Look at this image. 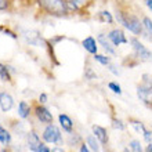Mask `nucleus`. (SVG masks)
Instances as JSON below:
<instances>
[{"mask_svg": "<svg viewBox=\"0 0 152 152\" xmlns=\"http://www.w3.org/2000/svg\"><path fill=\"white\" fill-rule=\"evenodd\" d=\"M35 113H36V118L42 122V123H47V124L53 123V115L47 108L37 105L36 109H35Z\"/></svg>", "mask_w": 152, "mask_h": 152, "instance_id": "9b49d317", "label": "nucleus"}, {"mask_svg": "<svg viewBox=\"0 0 152 152\" xmlns=\"http://www.w3.org/2000/svg\"><path fill=\"white\" fill-rule=\"evenodd\" d=\"M26 141H28V148L32 152H37L40 149V147L43 145V142L40 141V137L36 134V132H29L28 137H26Z\"/></svg>", "mask_w": 152, "mask_h": 152, "instance_id": "9d476101", "label": "nucleus"}, {"mask_svg": "<svg viewBox=\"0 0 152 152\" xmlns=\"http://www.w3.org/2000/svg\"><path fill=\"white\" fill-rule=\"evenodd\" d=\"M141 21H142V29H144L142 36L152 42V20L148 15H144Z\"/></svg>", "mask_w": 152, "mask_h": 152, "instance_id": "2eb2a0df", "label": "nucleus"}, {"mask_svg": "<svg viewBox=\"0 0 152 152\" xmlns=\"http://www.w3.org/2000/svg\"><path fill=\"white\" fill-rule=\"evenodd\" d=\"M141 84L145 87H152V75L149 73H144L141 76Z\"/></svg>", "mask_w": 152, "mask_h": 152, "instance_id": "a878e982", "label": "nucleus"}, {"mask_svg": "<svg viewBox=\"0 0 152 152\" xmlns=\"http://www.w3.org/2000/svg\"><path fill=\"white\" fill-rule=\"evenodd\" d=\"M108 88L113 93V94H118V96H120V94L123 93V91H122V86H120L118 82H109V83H108Z\"/></svg>", "mask_w": 152, "mask_h": 152, "instance_id": "b1692460", "label": "nucleus"}, {"mask_svg": "<svg viewBox=\"0 0 152 152\" xmlns=\"http://www.w3.org/2000/svg\"><path fill=\"white\" fill-rule=\"evenodd\" d=\"M3 31H4V28L3 26H0V32H3Z\"/></svg>", "mask_w": 152, "mask_h": 152, "instance_id": "ea45409f", "label": "nucleus"}, {"mask_svg": "<svg viewBox=\"0 0 152 152\" xmlns=\"http://www.w3.org/2000/svg\"><path fill=\"white\" fill-rule=\"evenodd\" d=\"M91 130H93V134L97 137V140L100 141L101 144H102V145H107V144H108V141H109L108 133H107V130H105L102 126H98V124H93Z\"/></svg>", "mask_w": 152, "mask_h": 152, "instance_id": "f8f14e48", "label": "nucleus"}, {"mask_svg": "<svg viewBox=\"0 0 152 152\" xmlns=\"http://www.w3.org/2000/svg\"><path fill=\"white\" fill-rule=\"evenodd\" d=\"M79 152H91V151H90V148L87 147V144H82L79 148Z\"/></svg>", "mask_w": 152, "mask_h": 152, "instance_id": "473e14b6", "label": "nucleus"}, {"mask_svg": "<svg viewBox=\"0 0 152 152\" xmlns=\"http://www.w3.org/2000/svg\"><path fill=\"white\" fill-rule=\"evenodd\" d=\"M73 1H76V3H77V4H80V6L83 7V6H84V4H86V3H87L88 0H73Z\"/></svg>", "mask_w": 152, "mask_h": 152, "instance_id": "e433bc0d", "label": "nucleus"}, {"mask_svg": "<svg viewBox=\"0 0 152 152\" xmlns=\"http://www.w3.org/2000/svg\"><path fill=\"white\" fill-rule=\"evenodd\" d=\"M124 152H132V151H129V149H124Z\"/></svg>", "mask_w": 152, "mask_h": 152, "instance_id": "a19ab883", "label": "nucleus"}, {"mask_svg": "<svg viewBox=\"0 0 152 152\" xmlns=\"http://www.w3.org/2000/svg\"><path fill=\"white\" fill-rule=\"evenodd\" d=\"M84 76H86V79H88V80L97 79V73L94 72L90 66H87V68H86V71H84Z\"/></svg>", "mask_w": 152, "mask_h": 152, "instance_id": "bb28decb", "label": "nucleus"}, {"mask_svg": "<svg viewBox=\"0 0 152 152\" xmlns=\"http://www.w3.org/2000/svg\"><path fill=\"white\" fill-rule=\"evenodd\" d=\"M137 97L144 105L152 109V87H145L142 84L137 86Z\"/></svg>", "mask_w": 152, "mask_h": 152, "instance_id": "423d86ee", "label": "nucleus"}, {"mask_svg": "<svg viewBox=\"0 0 152 152\" xmlns=\"http://www.w3.org/2000/svg\"><path fill=\"white\" fill-rule=\"evenodd\" d=\"M107 68H108V71H109V72H111V73H113V75H115V76H119V75H120V71H119V69H118V68H116V66L112 64V62H111V64H109L108 66H107Z\"/></svg>", "mask_w": 152, "mask_h": 152, "instance_id": "c85d7f7f", "label": "nucleus"}, {"mask_svg": "<svg viewBox=\"0 0 152 152\" xmlns=\"http://www.w3.org/2000/svg\"><path fill=\"white\" fill-rule=\"evenodd\" d=\"M8 6H10V0H0V11L7 10Z\"/></svg>", "mask_w": 152, "mask_h": 152, "instance_id": "7c9ffc66", "label": "nucleus"}, {"mask_svg": "<svg viewBox=\"0 0 152 152\" xmlns=\"http://www.w3.org/2000/svg\"><path fill=\"white\" fill-rule=\"evenodd\" d=\"M116 21L119 22L124 29L132 32L134 36H142L144 29H142V21L133 12L123 10V8H116Z\"/></svg>", "mask_w": 152, "mask_h": 152, "instance_id": "f257e3e1", "label": "nucleus"}, {"mask_svg": "<svg viewBox=\"0 0 152 152\" xmlns=\"http://www.w3.org/2000/svg\"><path fill=\"white\" fill-rule=\"evenodd\" d=\"M43 140L46 142H50V144H57V145H61L62 144V134H61L60 129L57 127L56 124H47V127L43 130Z\"/></svg>", "mask_w": 152, "mask_h": 152, "instance_id": "20e7f679", "label": "nucleus"}, {"mask_svg": "<svg viewBox=\"0 0 152 152\" xmlns=\"http://www.w3.org/2000/svg\"><path fill=\"white\" fill-rule=\"evenodd\" d=\"M112 127L115 130H119V132H123L124 129H126V123H123L120 119L118 118H112Z\"/></svg>", "mask_w": 152, "mask_h": 152, "instance_id": "393cba45", "label": "nucleus"}, {"mask_svg": "<svg viewBox=\"0 0 152 152\" xmlns=\"http://www.w3.org/2000/svg\"><path fill=\"white\" fill-rule=\"evenodd\" d=\"M51 152H65L64 149L61 148V147H56V148H53L51 149Z\"/></svg>", "mask_w": 152, "mask_h": 152, "instance_id": "4c0bfd02", "label": "nucleus"}, {"mask_svg": "<svg viewBox=\"0 0 152 152\" xmlns=\"http://www.w3.org/2000/svg\"><path fill=\"white\" fill-rule=\"evenodd\" d=\"M129 42L132 44L133 54H134V57L140 62H152V51L147 46H144V44L141 43L138 37L133 36V37H130Z\"/></svg>", "mask_w": 152, "mask_h": 152, "instance_id": "7ed1b4c3", "label": "nucleus"}, {"mask_svg": "<svg viewBox=\"0 0 152 152\" xmlns=\"http://www.w3.org/2000/svg\"><path fill=\"white\" fill-rule=\"evenodd\" d=\"M86 144H87V147L90 148L91 152H100V144L101 142L97 140V137L94 136V134L87 136V138H86Z\"/></svg>", "mask_w": 152, "mask_h": 152, "instance_id": "dca6fc26", "label": "nucleus"}, {"mask_svg": "<svg viewBox=\"0 0 152 152\" xmlns=\"http://www.w3.org/2000/svg\"><path fill=\"white\" fill-rule=\"evenodd\" d=\"M98 20H100L101 22L107 24V25H112L113 21H115V18H113V15L108 11V10H102V11L98 12Z\"/></svg>", "mask_w": 152, "mask_h": 152, "instance_id": "f3484780", "label": "nucleus"}, {"mask_svg": "<svg viewBox=\"0 0 152 152\" xmlns=\"http://www.w3.org/2000/svg\"><path fill=\"white\" fill-rule=\"evenodd\" d=\"M29 113H31V107L25 101H21L20 105H18V115L22 119H26V118H29Z\"/></svg>", "mask_w": 152, "mask_h": 152, "instance_id": "6ab92c4d", "label": "nucleus"}, {"mask_svg": "<svg viewBox=\"0 0 152 152\" xmlns=\"http://www.w3.org/2000/svg\"><path fill=\"white\" fill-rule=\"evenodd\" d=\"M12 105H14V100H12V97L10 94L6 91L0 93V108H1V111L8 112L12 108Z\"/></svg>", "mask_w": 152, "mask_h": 152, "instance_id": "ddd939ff", "label": "nucleus"}, {"mask_svg": "<svg viewBox=\"0 0 152 152\" xmlns=\"http://www.w3.org/2000/svg\"><path fill=\"white\" fill-rule=\"evenodd\" d=\"M93 60L96 61V62H98L100 65H102V66H108L109 64H111V58H109L108 56H104V54H94L93 56Z\"/></svg>", "mask_w": 152, "mask_h": 152, "instance_id": "412c9836", "label": "nucleus"}, {"mask_svg": "<svg viewBox=\"0 0 152 152\" xmlns=\"http://www.w3.org/2000/svg\"><path fill=\"white\" fill-rule=\"evenodd\" d=\"M107 36H108V39L111 40V43H112L115 47H119L120 44L129 43V39L126 37V35H124L123 29H120V28L111 29V31L107 33Z\"/></svg>", "mask_w": 152, "mask_h": 152, "instance_id": "39448f33", "label": "nucleus"}, {"mask_svg": "<svg viewBox=\"0 0 152 152\" xmlns=\"http://www.w3.org/2000/svg\"><path fill=\"white\" fill-rule=\"evenodd\" d=\"M129 148L132 152H144V148H142V145L138 140H132L129 142Z\"/></svg>", "mask_w": 152, "mask_h": 152, "instance_id": "5701e85b", "label": "nucleus"}, {"mask_svg": "<svg viewBox=\"0 0 152 152\" xmlns=\"http://www.w3.org/2000/svg\"><path fill=\"white\" fill-rule=\"evenodd\" d=\"M3 33H4V35H7V36H10V37H12V39H17V37H18L15 33L12 32V31H10V29H7V28H4Z\"/></svg>", "mask_w": 152, "mask_h": 152, "instance_id": "2f4dec72", "label": "nucleus"}, {"mask_svg": "<svg viewBox=\"0 0 152 152\" xmlns=\"http://www.w3.org/2000/svg\"><path fill=\"white\" fill-rule=\"evenodd\" d=\"M39 101L42 102V104H44V102L47 101V94H46V93H42V94L39 96Z\"/></svg>", "mask_w": 152, "mask_h": 152, "instance_id": "72a5a7b5", "label": "nucleus"}, {"mask_svg": "<svg viewBox=\"0 0 152 152\" xmlns=\"http://www.w3.org/2000/svg\"><path fill=\"white\" fill-rule=\"evenodd\" d=\"M58 120H60V124H61V127H62L64 132H66L68 134L73 132V122H72V119H71L68 115L61 113V115L58 116Z\"/></svg>", "mask_w": 152, "mask_h": 152, "instance_id": "4468645a", "label": "nucleus"}, {"mask_svg": "<svg viewBox=\"0 0 152 152\" xmlns=\"http://www.w3.org/2000/svg\"><path fill=\"white\" fill-rule=\"evenodd\" d=\"M37 3L50 15L64 17L69 12L65 0H37Z\"/></svg>", "mask_w": 152, "mask_h": 152, "instance_id": "f03ea898", "label": "nucleus"}, {"mask_svg": "<svg viewBox=\"0 0 152 152\" xmlns=\"http://www.w3.org/2000/svg\"><path fill=\"white\" fill-rule=\"evenodd\" d=\"M129 123H130V126H132V127L134 129L138 134H144V133L147 132V129H145L144 123H142V122H140V120L130 118V119H129Z\"/></svg>", "mask_w": 152, "mask_h": 152, "instance_id": "a211bd4d", "label": "nucleus"}, {"mask_svg": "<svg viewBox=\"0 0 152 152\" xmlns=\"http://www.w3.org/2000/svg\"><path fill=\"white\" fill-rule=\"evenodd\" d=\"M37 152H51V151H50V149H48L47 148V147H46V145H42V147H40V149H39V151H37Z\"/></svg>", "mask_w": 152, "mask_h": 152, "instance_id": "c9c22d12", "label": "nucleus"}, {"mask_svg": "<svg viewBox=\"0 0 152 152\" xmlns=\"http://www.w3.org/2000/svg\"><path fill=\"white\" fill-rule=\"evenodd\" d=\"M82 46H83L84 50H86L88 54H91V56H94V54L98 53V42H97V39L94 36L84 37L83 42H82Z\"/></svg>", "mask_w": 152, "mask_h": 152, "instance_id": "1a4fd4ad", "label": "nucleus"}, {"mask_svg": "<svg viewBox=\"0 0 152 152\" xmlns=\"http://www.w3.org/2000/svg\"><path fill=\"white\" fill-rule=\"evenodd\" d=\"M97 42H98L101 47L104 48V51L107 54H109V56H115L116 54V47L111 43V40L108 39V36L105 33H98L97 35Z\"/></svg>", "mask_w": 152, "mask_h": 152, "instance_id": "0eeeda50", "label": "nucleus"}, {"mask_svg": "<svg viewBox=\"0 0 152 152\" xmlns=\"http://www.w3.org/2000/svg\"><path fill=\"white\" fill-rule=\"evenodd\" d=\"M22 37L25 39L26 43H29L31 46H40L42 44V36L39 35L37 31H28V29H22Z\"/></svg>", "mask_w": 152, "mask_h": 152, "instance_id": "6e6552de", "label": "nucleus"}, {"mask_svg": "<svg viewBox=\"0 0 152 152\" xmlns=\"http://www.w3.org/2000/svg\"><path fill=\"white\" fill-rule=\"evenodd\" d=\"M0 142L3 145H8L11 142V136H10V133H8L6 129L1 127V126H0Z\"/></svg>", "mask_w": 152, "mask_h": 152, "instance_id": "4be33fe9", "label": "nucleus"}, {"mask_svg": "<svg viewBox=\"0 0 152 152\" xmlns=\"http://www.w3.org/2000/svg\"><path fill=\"white\" fill-rule=\"evenodd\" d=\"M10 66L7 65H4L0 62V79L3 80V82H10L11 80V76H10Z\"/></svg>", "mask_w": 152, "mask_h": 152, "instance_id": "aec40b11", "label": "nucleus"}, {"mask_svg": "<svg viewBox=\"0 0 152 152\" xmlns=\"http://www.w3.org/2000/svg\"><path fill=\"white\" fill-rule=\"evenodd\" d=\"M142 137H144V140L147 144H149V142H152V132L151 130H147V132L142 134Z\"/></svg>", "mask_w": 152, "mask_h": 152, "instance_id": "c756f323", "label": "nucleus"}, {"mask_svg": "<svg viewBox=\"0 0 152 152\" xmlns=\"http://www.w3.org/2000/svg\"><path fill=\"white\" fill-rule=\"evenodd\" d=\"M77 142H80V137L77 136V134H73V132L69 133V145L75 147Z\"/></svg>", "mask_w": 152, "mask_h": 152, "instance_id": "cd10ccee", "label": "nucleus"}, {"mask_svg": "<svg viewBox=\"0 0 152 152\" xmlns=\"http://www.w3.org/2000/svg\"><path fill=\"white\" fill-rule=\"evenodd\" d=\"M144 3L149 11H152V0H144Z\"/></svg>", "mask_w": 152, "mask_h": 152, "instance_id": "f704fd0d", "label": "nucleus"}, {"mask_svg": "<svg viewBox=\"0 0 152 152\" xmlns=\"http://www.w3.org/2000/svg\"><path fill=\"white\" fill-rule=\"evenodd\" d=\"M144 152H152V142H149V144L147 145V148L144 149Z\"/></svg>", "mask_w": 152, "mask_h": 152, "instance_id": "58836bf2", "label": "nucleus"}]
</instances>
